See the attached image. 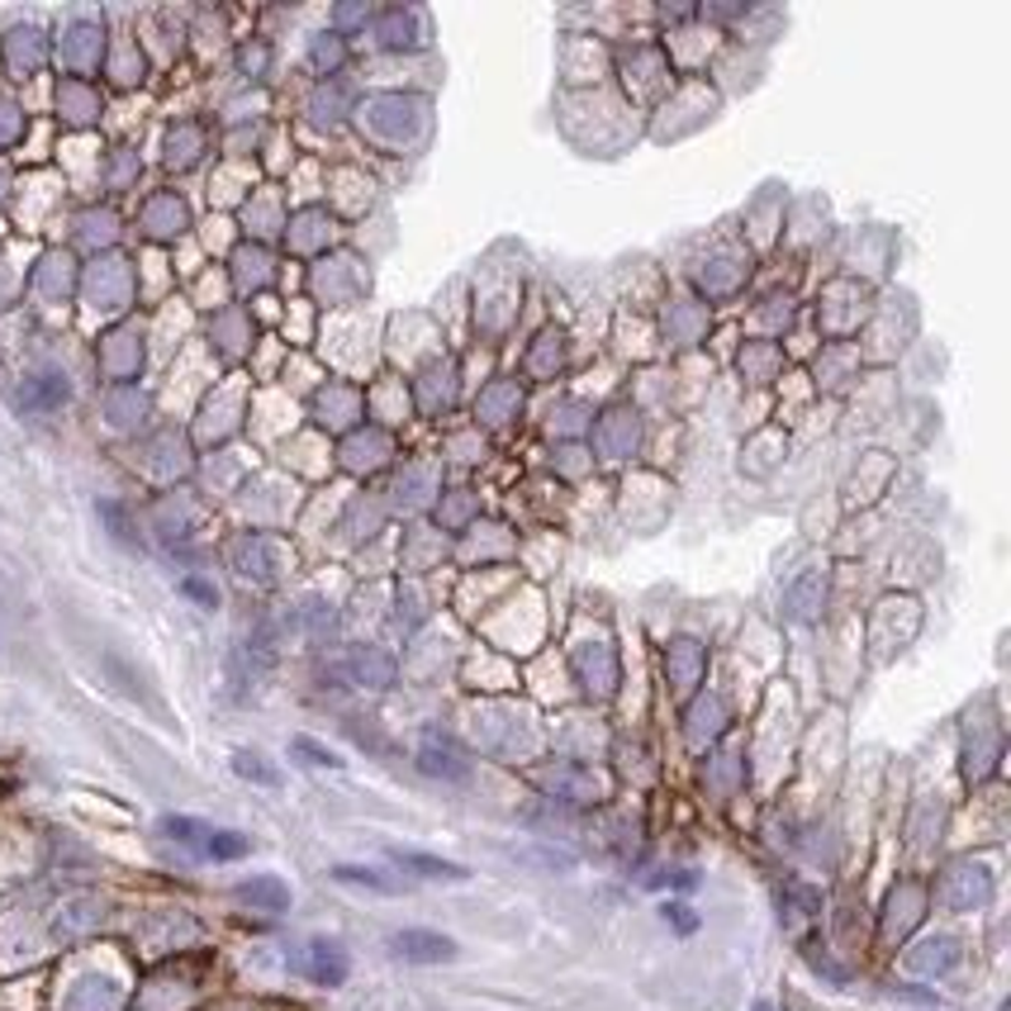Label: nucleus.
<instances>
[{"mask_svg": "<svg viewBox=\"0 0 1011 1011\" xmlns=\"http://www.w3.org/2000/svg\"><path fill=\"white\" fill-rule=\"evenodd\" d=\"M210 831H214V827H204V821H195V817H162V836H167V841L195 850V855H204V841H210Z\"/></svg>", "mask_w": 1011, "mask_h": 1011, "instance_id": "6e6552de", "label": "nucleus"}, {"mask_svg": "<svg viewBox=\"0 0 1011 1011\" xmlns=\"http://www.w3.org/2000/svg\"><path fill=\"white\" fill-rule=\"evenodd\" d=\"M252 850V841L243 831H210V841H204V860H219V864H228V860H243Z\"/></svg>", "mask_w": 1011, "mask_h": 1011, "instance_id": "1a4fd4ad", "label": "nucleus"}, {"mask_svg": "<svg viewBox=\"0 0 1011 1011\" xmlns=\"http://www.w3.org/2000/svg\"><path fill=\"white\" fill-rule=\"evenodd\" d=\"M390 860L400 864L404 874H418V879H433V883H461V879H470L461 864H451V860H441V855H428V850H404V845H394Z\"/></svg>", "mask_w": 1011, "mask_h": 1011, "instance_id": "20e7f679", "label": "nucleus"}, {"mask_svg": "<svg viewBox=\"0 0 1011 1011\" xmlns=\"http://www.w3.org/2000/svg\"><path fill=\"white\" fill-rule=\"evenodd\" d=\"M390 950H394V959H404V964H447V959H456V940L441 936V930L414 926V930H394Z\"/></svg>", "mask_w": 1011, "mask_h": 1011, "instance_id": "f257e3e1", "label": "nucleus"}, {"mask_svg": "<svg viewBox=\"0 0 1011 1011\" xmlns=\"http://www.w3.org/2000/svg\"><path fill=\"white\" fill-rule=\"evenodd\" d=\"M660 916H666L679 936H693V930H699V916H693L684 903H666V907H660Z\"/></svg>", "mask_w": 1011, "mask_h": 1011, "instance_id": "f8f14e48", "label": "nucleus"}, {"mask_svg": "<svg viewBox=\"0 0 1011 1011\" xmlns=\"http://www.w3.org/2000/svg\"><path fill=\"white\" fill-rule=\"evenodd\" d=\"M299 969H305L319 988H338L347 978V950L338 940H328V936H313L305 945V955H299Z\"/></svg>", "mask_w": 1011, "mask_h": 1011, "instance_id": "f03ea898", "label": "nucleus"}, {"mask_svg": "<svg viewBox=\"0 0 1011 1011\" xmlns=\"http://www.w3.org/2000/svg\"><path fill=\"white\" fill-rule=\"evenodd\" d=\"M333 879H338V883H356V888H371V893H385V897L404 893L400 879L381 874V869H366V864H333Z\"/></svg>", "mask_w": 1011, "mask_h": 1011, "instance_id": "0eeeda50", "label": "nucleus"}, {"mask_svg": "<svg viewBox=\"0 0 1011 1011\" xmlns=\"http://www.w3.org/2000/svg\"><path fill=\"white\" fill-rule=\"evenodd\" d=\"M290 755H295V760H305V765H313V769H338V765H342L338 751L319 746L313 736H295V741H290Z\"/></svg>", "mask_w": 1011, "mask_h": 1011, "instance_id": "9b49d317", "label": "nucleus"}, {"mask_svg": "<svg viewBox=\"0 0 1011 1011\" xmlns=\"http://www.w3.org/2000/svg\"><path fill=\"white\" fill-rule=\"evenodd\" d=\"M238 903H247V907H257V912H286L290 907V888L280 879H272V874H262V879H247V883H238Z\"/></svg>", "mask_w": 1011, "mask_h": 1011, "instance_id": "423d86ee", "label": "nucleus"}, {"mask_svg": "<svg viewBox=\"0 0 1011 1011\" xmlns=\"http://www.w3.org/2000/svg\"><path fill=\"white\" fill-rule=\"evenodd\" d=\"M418 769L433 774V779H447V784H466L470 779V760L456 751V741L447 736H428L418 746Z\"/></svg>", "mask_w": 1011, "mask_h": 1011, "instance_id": "7ed1b4c3", "label": "nucleus"}, {"mask_svg": "<svg viewBox=\"0 0 1011 1011\" xmlns=\"http://www.w3.org/2000/svg\"><path fill=\"white\" fill-rule=\"evenodd\" d=\"M751 1011H774V1007H769V1002H755V1007H751Z\"/></svg>", "mask_w": 1011, "mask_h": 1011, "instance_id": "4468645a", "label": "nucleus"}, {"mask_svg": "<svg viewBox=\"0 0 1011 1011\" xmlns=\"http://www.w3.org/2000/svg\"><path fill=\"white\" fill-rule=\"evenodd\" d=\"M20 400H24V408H34V414H53V408H62L72 400V385H67V375H57V371H39L24 381Z\"/></svg>", "mask_w": 1011, "mask_h": 1011, "instance_id": "39448f33", "label": "nucleus"}, {"mask_svg": "<svg viewBox=\"0 0 1011 1011\" xmlns=\"http://www.w3.org/2000/svg\"><path fill=\"white\" fill-rule=\"evenodd\" d=\"M233 774H238V779H252V784H266V788L280 784V774L252 751H233Z\"/></svg>", "mask_w": 1011, "mask_h": 1011, "instance_id": "9d476101", "label": "nucleus"}, {"mask_svg": "<svg viewBox=\"0 0 1011 1011\" xmlns=\"http://www.w3.org/2000/svg\"><path fill=\"white\" fill-rule=\"evenodd\" d=\"M181 594H191L200 608H219V594H214L204 579H195V575H191V579H181Z\"/></svg>", "mask_w": 1011, "mask_h": 1011, "instance_id": "ddd939ff", "label": "nucleus"}]
</instances>
